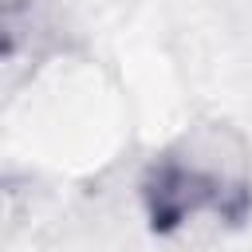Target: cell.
I'll return each instance as SVG.
<instances>
[{
  "instance_id": "1",
  "label": "cell",
  "mask_w": 252,
  "mask_h": 252,
  "mask_svg": "<svg viewBox=\"0 0 252 252\" xmlns=\"http://www.w3.org/2000/svg\"><path fill=\"white\" fill-rule=\"evenodd\" d=\"M138 205L154 236L197 220L244 228L252 220V146L220 118H201L169 138L138 173Z\"/></svg>"
}]
</instances>
